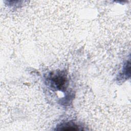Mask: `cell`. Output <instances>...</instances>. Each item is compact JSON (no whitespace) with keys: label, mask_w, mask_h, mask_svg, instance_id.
<instances>
[{"label":"cell","mask_w":131,"mask_h":131,"mask_svg":"<svg viewBox=\"0 0 131 131\" xmlns=\"http://www.w3.org/2000/svg\"><path fill=\"white\" fill-rule=\"evenodd\" d=\"M47 81L49 85L55 90L63 91L68 86L67 75L62 71H58L50 73Z\"/></svg>","instance_id":"cell-1"},{"label":"cell","mask_w":131,"mask_h":131,"mask_svg":"<svg viewBox=\"0 0 131 131\" xmlns=\"http://www.w3.org/2000/svg\"><path fill=\"white\" fill-rule=\"evenodd\" d=\"M58 130H80L79 126L76 124L74 122L72 123L71 122H66L61 124L59 126Z\"/></svg>","instance_id":"cell-2"}]
</instances>
